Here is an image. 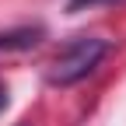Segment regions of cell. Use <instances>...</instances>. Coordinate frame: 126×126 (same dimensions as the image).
Listing matches in <instances>:
<instances>
[{"instance_id": "3", "label": "cell", "mask_w": 126, "mask_h": 126, "mask_svg": "<svg viewBox=\"0 0 126 126\" xmlns=\"http://www.w3.org/2000/svg\"><path fill=\"white\" fill-rule=\"evenodd\" d=\"M94 4H112V0H70V11H84V7H94Z\"/></svg>"}, {"instance_id": "1", "label": "cell", "mask_w": 126, "mask_h": 126, "mask_svg": "<svg viewBox=\"0 0 126 126\" xmlns=\"http://www.w3.org/2000/svg\"><path fill=\"white\" fill-rule=\"evenodd\" d=\"M109 53V42L105 39H94V35H84V39H74L67 49H63L53 63V70H49V84H60V88H67V84H77V81H84V77L102 63V56Z\"/></svg>"}, {"instance_id": "4", "label": "cell", "mask_w": 126, "mask_h": 126, "mask_svg": "<svg viewBox=\"0 0 126 126\" xmlns=\"http://www.w3.org/2000/svg\"><path fill=\"white\" fill-rule=\"evenodd\" d=\"M7 109V88H4V81H0V112Z\"/></svg>"}, {"instance_id": "2", "label": "cell", "mask_w": 126, "mask_h": 126, "mask_svg": "<svg viewBox=\"0 0 126 126\" xmlns=\"http://www.w3.org/2000/svg\"><path fill=\"white\" fill-rule=\"evenodd\" d=\"M46 32L35 25V28H14V32H0V49H32V46L42 42Z\"/></svg>"}]
</instances>
